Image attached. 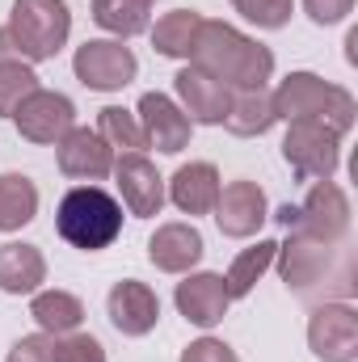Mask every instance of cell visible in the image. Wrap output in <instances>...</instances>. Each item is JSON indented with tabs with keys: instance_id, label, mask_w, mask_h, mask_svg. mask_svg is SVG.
<instances>
[{
	"instance_id": "6da1fadb",
	"label": "cell",
	"mask_w": 358,
	"mask_h": 362,
	"mask_svg": "<svg viewBox=\"0 0 358 362\" xmlns=\"http://www.w3.org/2000/svg\"><path fill=\"white\" fill-rule=\"evenodd\" d=\"M278 274L287 282V291H295L299 299H350L358 286V266H354V245L350 240H316L304 232H287V240L274 253Z\"/></svg>"
},
{
	"instance_id": "7a4b0ae2",
	"label": "cell",
	"mask_w": 358,
	"mask_h": 362,
	"mask_svg": "<svg viewBox=\"0 0 358 362\" xmlns=\"http://www.w3.org/2000/svg\"><path fill=\"white\" fill-rule=\"evenodd\" d=\"M190 64L211 72L215 81H224L228 89H266V81L274 76V51L262 47L258 38L241 34L228 21H207L198 25Z\"/></svg>"
},
{
	"instance_id": "3957f363",
	"label": "cell",
	"mask_w": 358,
	"mask_h": 362,
	"mask_svg": "<svg viewBox=\"0 0 358 362\" xmlns=\"http://www.w3.org/2000/svg\"><path fill=\"white\" fill-rule=\"evenodd\" d=\"M270 97H274L278 122H325L329 131L350 135L358 118L354 93L342 89V85H329L316 72H287Z\"/></svg>"
},
{
	"instance_id": "277c9868",
	"label": "cell",
	"mask_w": 358,
	"mask_h": 362,
	"mask_svg": "<svg viewBox=\"0 0 358 362\" xmlns=\"http://www.w3.org/2000/svg\"><path fill=\"white\" fill-rule=\"evenodd\" d=\"M55 232L81 253H101L122 236V202L101 185H76L55 206Z\"/></svg>"
},
{
	"instance_id": "5b68a950",
	"label": "cell",
	"mask_w": 358,
	"mask_h": 362,
	"mask_svg": "<svg viewBox=\"0 0 358 362\" xmlns=\"http://www.w3.org/2000/svg\"><path fill=\"white\" fill-rule=\"evenodd\" d=\"M4 34L13 38V51L25 64L55 59L72 38V13L68 0H13Z\"/></svg>"
},
{
	"instance_id": "8992f818",
	"label": "cell",
	"mask_w": 358,
	"mask_h": 362,
	"mask_svg": "<svg viewBox=\"0 0 358 362\" xmlns=\"http://www.w3.org/2000/svg\"><path fill=\"white\" fill-rule=\"evenodd\" d=\"M282 160L291 165L295 181H333L342 169V135L325 122H287Z\"/></svg>"
},
{
	"instance_id": "52a82bcc",
	"label": "cell",
	"mask_w": 358,
	"mask_h": 362,
	"mask_svg": "<svg viewBox=\"0 0 358 362\" xmlns=\"http://www.w3.org/2000/svg\"><path fill=\"white\" fill-rule=\"evenodd\" d=\"M72 72H76V81L93 93H118L135 81L139 59H135V51L122 47L118 38H89L85 47H76Z\"/></svg>"
},
{
	"instance_id": "ba28073f",
	"label": "cell",
	"mask_w": 358,
	"mask_h": 362,
	"mask_svg": "<svg viewBox=\"0 0 358 362\" xmlns=\"http://www.w3.org/2000/svg\"><path fill=\"white\" fill-rule=\"evenodd\" d=\"M13 127H17V135L25 144L55 148L76 127V105H72V97H64L55 89H34L13 110Z\"/></svg>"
},
{
	"instance_id": "9c48e42d",
	"label": "cell",
	"mask_w": 358,
	"mask_h": 362,
	"mask_svg": "<svg viewBox=\"0 0 358 362\" xmlns=\"http://www.w3.org/2000/svg\"><path fill=\"white\" fill-rule=\"evenodd\" d=\"M350 198L337 181H316L308 198L295 206V223L287 232H304L316 240H350Z\"/></svg>"
},
{
	"instance_id": "30bf717a",
	"label": "cell",
	"mask_w": 358,
	"mask_h": 362,
	"mask_svg": "<svg viewBox=\"0 0 358 362\" xmlns=\"http://www.w3.org/2000/svg\"><path fill=\"white\" fill-rule=\"evenodd\" d=\"M308 346L321 362H358V312L350 299H329L308 320Z\"/></svg>"
},
{
	"instance_id": "8fae6325",
	"label": "cell",
	"mask_w": 358,
	"mask_h": 362,
	"mask_svg": "<svg viewBox=\"0 0 358 362\" xmlns=\"http://www.w3.org/2000/svg\"><path fill=\"white\" fill-rule=\"evenodd\" d=\"M215 228L219 236L228 240H249L262 232V223L270 219V202H266V189L249 177H236L228 185H219V198H215Z\"/></svg>"
},
{
	"instance_id": "7c38bea8",
	"label": "cell",
	"mask_w": 358,
	"mask_h": 362,
	"mask_svg": "<svg viewBox=\"0 0 358 362\" xmlns=\"http://www.w3.org/2000/svg\"><path fill=\"white\" fill-rule=\"evenodd\" d=\"M110 177L118 181V194H122L118 202L127 206V215H135V219L161 215V206H165V177L156 173V165L144 152L114 156V173Z\"/></svg>"
},
{
	"instance_id": "4fadbf2b",
	"label": "cell",
	"mask_w": 358,
	"mask_h": 362,
	"mask_svg": "<svg viewBox=\"0 0 358 362\" xmlns=\"http://www.w3.org/2000/svg\"><path fill=\"white\" fill-rule=\"evenodd\" d=\"M105 316L122 337H148L161 325V299H156V291L148 282L122 278L105 295Z\"/></svg>"
},
{
	"instance_id": "5bb4252c",
	"label": "cell",
	"mask_w": 358,
	"mask_h": 362,
	"mask_svg": "<svg viewBox=\"0 0 358 362\" xmlns=\"http://www.w3.org/2000/svg\"><path fill=\"white\" fill-rule=\"evenodd\" d=\"M173 89H178L181 114L194 127H224V114H228V101H232V89L224 81H215L211 72L185 64L178 76H173Z\"/></svg>"
},
{
	"instance_id": "9a60e30c",
	"label": "cell",
	"mask_w": 358,
	"mask_h": 362,
	"mask_svg": "<svg viewBox=\"0 0 358 362\" xmlns=\"http://www.w3.org/2000/svg\"><path fill=\"white\" fill-rule=\"evenodd\" d=\"M55 165H59L64 177L93 185V181H105L114 173V148L89 127H72L55 144Z\"/></svg>"
},
{
	"instance_id": "2e32d148",
	"label": "cell",
	"mask_w": 358,
	"mask_h": 362,
	"mask_svg": "<svg viewBox=\"0 0 358 362\" xmlns=\"http://www.w3.org/2000/svg\"><path fill=\"white\" fill-rule=\"evenodd\" d=\"M135 118H139V127H144L148 148H156V152H165V156H178L181 148H190L194 122L181 114V105L169 93H144Z\"/></svg>"
},
{
	"instance_id": "e0dca14e",
	"label": "cell",
	"mask_w": 358,
	"mask_h": 362,
	"mask_svg": "<svg viewBox=\"0 0 358 362\" xmlns=\"http://www.w3.org/2000/svg\"><path fill=\"white\" fill-rule=\"evenodd\" d=\"M173 303L185 316V325H194V329H215L232 308V299L224 291V274H211V270L185 274L178 282V291H173Z\"/></svg>"
},
{
	"instance_id": "ac0fdd59",
	"label": "cell",
	"mask_w": 358,
	"mask_h": 362,
	"mask_svg": "<svg viewBox=\"0 0 358 362\" xmlns=\"http://www.w3.org/2000/svg\"><path fill=\"white\" fill-rule=\"evenodd\" d=\"M202 253H207L202 232H198L194 223H181V219L161 223V228L152 232V240H148V262L161 274H190L202 262Z\"/></svg>"
},
{
	"instance_id": "d6986e66",
	"label": "cell",
	"mask_w": 358,
	"mask_h": 362,
	"mask_svg": "<svg viewBox=\"0 0 358 362\" xmlns=\"http://www.w3.org/2000/svg\"><path fill=\"white\" fill-rule=\"evenodd\" d=\"M219 169L211 160H190L181 165L173 177L165 181V198L178 206L181 215H211L215 211V198H219Z\"/></svg>"
},
{
	"instance_id": "ffe728a7",
	"label": "cell",
	"mask_w": 358,
	"mask_h": 362,
	"mask_svg": "<svg viewBox=\"0 0 358 362\" xmlns=\"http://www.w3.org/2000/svg\"><path fill=\"white\" fill-rule=\"evenodd\" d=\"M47 282V257L38 245L8 240L0 245V291L4 295H34Z\"/></svg>"
},
{
	"instance_id": "44dd1931",
	"label": "cell",
	"mask_w": 358,
	"mask_h": 362,
	"mask_svg": "<svg viewBox=\"0 0 358 362\" xmlns=\"http://www.w3.org/2000/svg\"><path fill=\"white\" fill-rule=\"evenodd\" d=\"M30 316H34V325H38L47 337H64V333H76V329L85 325V303H81L72 291L51 286V291H34Z\"/></svg>"
},
{
	"instance_id": "7402d4cb",
	"label": "cell",
	"mask_w": 358,
	"mask_h": 362,
	"mask_svg": "<svg viewBox=\"0 0 358 362\" xmlns=\"http://www.w3.org/2000/svg\"><path fill=\"white\" fill-rule=\"evenodd\" d=\"M274 122H278V114H274V97L266 89H236L232 93L228 114H224V127L236 139H258V135H266Z\"/></svg>"
},
{
	"instance_id": "603a6c76",
	"label": "cell",
	"mask_w": 358,
	"mask_h": 362,
	"mask_svg": "<svg viewBox=\"0 0 358 362\" xmlns=\"http://www.w3.org/2000/svg\"><path fill=\"white\" fill-rule=\"evenodd\" d=\"M198 25H202V13H194V8H173V13L156 17V25H148L152 51L165 55V59H190Z\"/></svg>"
},
{
	"instance_id": "cb8c5ba5",
	"label": "cell",
	"mask_w": 358,
	"mask_h": 362,
	"mask_svg": "<svg viewBox=\"0 0 358 362\" xmlns=\"http://www.w3.org/2000/svg\"><path fill=\"white\" fill-rule=\"evenodd\" d=\"M93 21L110 38L127 42L135 34H148V25H152V0H93Z\"/></svg>"
},
{
	"instance_id": "d4e9b609",
	"label": "cell",
	"mask_w": 358,
	"mask_h": 362,
	"mask_svg": "<svg viewBox=\"0 0 358 362\" xmlns=\"http://www.w3.org/2000/svg\"><path fill=\"white\" fill-rule=\"evenodd\" d=\"M274 253H278V240H258V245H249V249L236 253V262L224 274V291H228L232 303L253 295V286L262 282V274L274 266Z\"/></svg>"
},
{
	"instance_id": "484cf974",
	"label": "cell",
	"mask_w": 358,
	"mask_h": 362,
	"mask_svg": "<svg viewBox=\"0 0 358 362\" xmlns=\"http://www.w3.org/2000/svg\"><path fill=\"white\" fill-rule=\"evenodd\" d=\"M38 215V185L25 173L0 177V232H21Z\"/></svg>"
},
{
	"instance_id": "4316f807",
	"label": "cell",
	"mask_w": 358,
	"mask_h": 362,
	"mask_svg": "<svg viewBox=\"0 0 358 362\" xmlns=\"http://www.w3.org/2000/svg\"><path fill=\"white\" fill-rule=\"evenodd\" d=\"M93 131H97L118 156H122V152H144V148H148L139 118H135L131 110H122V105H105V110H97V127H93Z\"/></svg>"
},
{
	"instance_id": "83f0119b",
	"label": "cell",
	"mask_w": 358,
	"mask_h": 362,
	"mask_svg": "<svg viewBox=\"0 0 358 362\" xmlns=\"http://www.w3.org/2000/svg\"><path fill=\"white\" fill-rule=\"evenodd\" d=\"M34 89H42L34 64H25V59H0V118H13V110Z\"/></svg>"
},
{
	"instance_id": "f1b7e54d",
	"label": "cell",
	"mask_w": 358,
	"mask_h": 362,
	"mask_svg": "<svg viewBox=\"0 0 358 362\" xmlns=\"http://www.w3.org/2000/svg\"><path fill=\"white\" fill-rule=\"evenodd\" d=\"M232 8L258 30H282L295 13V0H232Z\"/></svg>"
},
{
	"instance_id": "f546056e",
	"label": "cell",
	"mask_w": 358,
	"mask_h": 362,
	"mask_svg": "<svg viewBox=\"0 0 358 362\" xmlns=\"http://www.w3.org/2000/svg\"><path fill=\"white\" fill-rule=\"evenodd\" d=\"M55 362H105V346L93 333H64L55 337Z\"/></svg>"
},
{
	"instance_id": "4dcf8cb0",
	"label": "cell",
	"mask_w": 358,
	"mask_h": 362,
	"mask_svg": "<svg viewBox=\"0 0 358 362\" xmlns=\"http://www.w3.org/2000/svg\"><path fill=\"white\" fill-rule=\"evenodd\" d=\"M4 362H55V337H47V333L17 337L13 350L4 354Z\"/></svg>"
},
{
	"instance_id": "1f68e13d",
	"label": "cell",
	"mask_w": 358,
	"mask_h": 362,
	"mask_svg": "<svg viewBox=\"0 0 358 362\" xmlns=\"http://www.w3.org/2000/svg\"><path fill=\"white\" fill-rule=\"evenodd\" d=\"M181 362H241V358H236V350H232L228 341H219V337H198V341H190V346L181 350Z\"/></svg>"
},
{
	"instance_id": "d6a6232c",
	"label": "cell",
	"mask_w": 358,
	"mask_h": 362,
	"mask_svg": "<svg viewBox=\"0 0 358 362\" xmlns=\"http://www.w3.org/2000/svg\"><path fill=\"white\" fill-rule=\"evenodd\" d=\"M304 13L316 21V25H337L354 13V0H304Z\"/></svg>"
}]
</instances>
